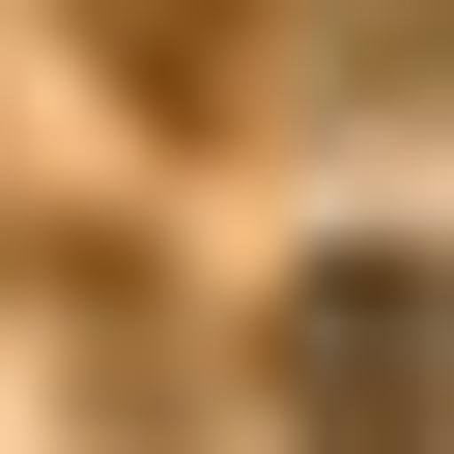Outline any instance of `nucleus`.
<instances>
[{"label": "nucleus", "instance_id": "obj_1", "mask_svg": "<svg viewBox=\"0 0 454 454\" xmlns=\"http://www.w3.org/2000/svg\"><path fill=\"white\" fill-rule=\"evenodd\" d=\"M255 369H284V454H454V284L426 255H312L255 312Z\"/></svg>", "mask_w": 454, "mask_h": 454}, {"label": "nucleus", "instance_id": "obj_2", "mask_svg": "<svg viewBox=\"0 0 454 454\" xmlns=\"http://www.w3.org/2000/svg\"><path fill=\"white\" fill-rule=\"evenodd\" d=\"M227 57H255V0H114V85H142V114H199Z\"/></svg>", "mask_w": 454, "mask_h": 454}]
</instances>
